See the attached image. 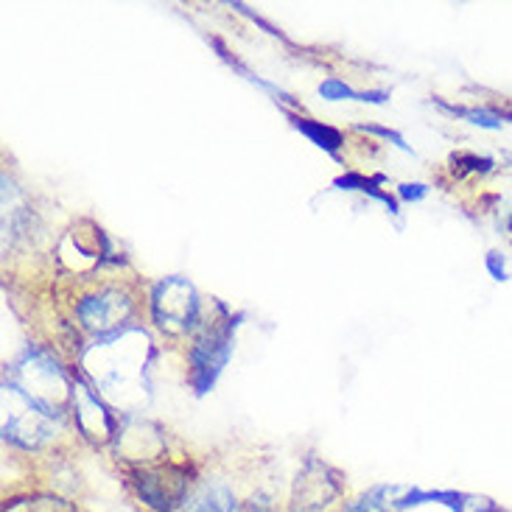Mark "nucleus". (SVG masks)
Returning a JSON list of instances; mask_svg holds the SVG:
<instances>
[{"mask_svg": "<svg viewBox=\"0 0 512 512\" xmlns=\"http://www.w3.org/2000/svg\"><path fill=\"white\" fill-rule=\"evenodd\" d=\"M401 487H375L367 496H361L359 501H353L347 512H395L401 507Z\"/></svg>", "mask_w": 512, "mask_h": 512, "instance_id": "obj_6", "label": "nucleus"}, {"mask_svg": "<svg viewBox=\"0 0 512 512\" xmlns=\"http://www.w3.org/2000/svg\"><path fill=\"white\" fill-rule=\"evenodd\" d=\"M294 126H297L303 135H308V138L314 140L317 146L328 149V152H336V149H339V143H342V135H339L336 129L319 126V124H314V121H303V118H297V121H294Z\"/></svg>", "mask_w": 512, "mask_h": 512, "instance_id": "obj_7", "label": "nucleus"}, {"mask_svg": "<svg viewBox=\"0 0 512 512\" xmlns=\"http://www.w3.org/2000/svg\"><path fill=\"white\" fill-rule=\"evenodd\" d=\"M129 305H126L124 297L118 294H98V297H87L82 305H79V317L90 328V331L104 333L112 331L121 319L126 317Z\"/></svg>", "mask_w": 512, "mask_h": 512, "instance_id": "obj_4", "label": "nucleus"}, {"mask_svg": "<svg viewBox=\"0 0 512 512\" xmlns=\"http://www.w3.org/2000/svg\"><path fill=\"white\" fill-rule=\"evenodd\" d=\"M6 512H73L68 504L56 499H28L14 501L12 507H6Z\"/></svg>", "mask_w": 512, "mask_h": 512, "instance_id": "obj_8", "label": "nucleus"}, {"mask_svg": "<svg viewBox=\"0 0 512 512\" xmlns=\"http://www.w3.org/2000/svg\"><path fill=\"white\" fill-rule=\"evenodd\" d=\"M426 194H429V188H426V185H401L403 199H423Z\"/></svg>", "mask_w": 512, "mask_h": 512, "instance_id": "obj_9", "label": "nucleus"}, {"mask_svg": "<svg viewBox=\"0 0 512 512\" xmlns=\"http://www.w3.org/2000/svg\"><path fill=\"white\" fill-rule=\"evenodd\" d=\"M196 294L185 280H168L154 291V317L168 331H185L196 319Z\"/></svg>", "mask_w": 512, "mask_h": 512, "instance_id": "obj_2", "label": "nucleus"}, {"mask_svg": "<svg viewBox=\"0 0 512 512\" xmlns=\"http://www.w3.org/2000/svg\"><path fill=\"white\" fill-rule=\"evenodd\" d=\"M182 512H236V496H233L230 487L219 485V482L210 485L208 482V485L196 487L194 493L188 496Z\"/></svg>", "mask_w": 512, "mask_h": 512, "instance_id": "obj_5", "label": "nucleus"}, {"mask_svg": "<svg viewBox=\"0 0 512 512\" xmlns=\"http://www.w3.org/2000/svg\"><path fill=\"white\" fill-rule=\"evenodd\" d=\"M138 496L152 510L177 512L188 501V473L177 465H160V468H146L135 476Z\"/></svg>", "mask_w": 512, "mask_h": 512, "instance_id": "obj_1", "label": "nucleus"}, {"mask_svg": "<svg viewBox=\"0 0 512 512\" xmlns=\"http://www.w3.org/2000/svg\"><path fill=\"white\" fill-rule=\"evenodd\" d=\"M227 353H230V339L227 333H210L208 339H202L194 350V381L199 392L216 381V375L224 367L227 361Z\"/></svg>", "mask_w": 512, "mask_h": 512, "instance_id": "obj_3", "label": "nucleus"}]
</instances>
